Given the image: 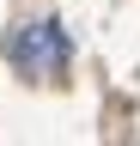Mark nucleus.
<instances>
[{"label": "nucleus", "mask_w": 140, "mask_h": 146, "mask_svg": "<svg viewBox=\"0 0 140 146\" xmlns=\"http://www.w3.org/2000/svg\"><path fill=\"white\" fill-rule=\"evenodd\" d=\"M6 61L31 73V79H55V73L67 67V31L55 25V18H43V25H25L6 36Z\"/></svg>", "instance_id": "nucleus-1"}]
</instances>
